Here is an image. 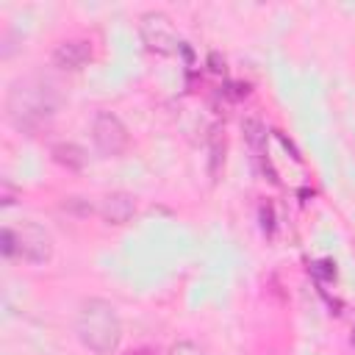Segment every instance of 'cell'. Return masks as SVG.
Listing matches in <instances>:
<instances>
[{"mask_svg":"<svg viewBox=\"0 0 355 355\" xmlns=\"http://www.w3.org/2000/svg\"><path fill=\"white\" fill-rule=\"evenodd\" d=\"M352 347H355V330H352Z\"/></svg>","mask_w":355,"mask_h":355,"instance_id":"13","label":"cell"},{"mask_svg":"<svg viewBox=\"0 0 355 355\" xmlns=\"http://www.w3.org/2000/svg\"><path fill=\"white\" fill-rule=\"evenodd\" d=\"M50 155H53L55 164H61V166H67V169H80V166L86 164V153H83V147H78L75 141H58V144H53Z\"/></svg>","mask_w":355,"mask_h":355,"instance_id":"8","label":"cell"},{"mask_svg":"<svg viewBox=\"0 0 355 355\" xmlns=\"http://www.w3.org/2000/svg\"><path fill=\"white\" fill-rule=\"evenodd\" d=\"M97 211H100V216H103L108 225H125V222H130V216L136 214V200H133V194H128V191H111V194H105V197L100 200Z\"/></svg>","mask_w":355,"mask_h":355,"instance_id":"6","label":"cell"},{"mask_svg":"<svg viewBox=\"0 0 355 355\" xmlns=\"http://www.w3.org/2000/svg\"><path fill=\"white\" fill-rule=\"evenodd\" d=\"M75 333L86 349L94 355H114L122 338V324L116 316V308L105 300H86L75 319Z\"/></svg>","mask_w":355,"mask_h":355,"instance_id":"1","label":"cell"},{"mask_svg":"<svg viewBox=\"0 0 355 355\" xmlns=\"http://www.w3.org/2000/svg\"><path fill=\"white\" fill-rule=\"evenodd\" d=\"M241 130H244V139H247V144H250V150L258 155V158H263V141H266V128L258 122V119H244L241 122Z\"/></svg>","mask_w":355,"mask_h":355,"instance_id":"9","label":"cell"},{"mask_svg":"<svg viewBox=\"0 0 355 355\" xmlns=\"http://www.w3.org/2000/svg\"><path fill=\"white\" fill-rule=\"evenodd\" d=\"M55 103H53V92L47 89V83H31V80H19L11 92H8V116L17 128H36L42 119H47L53 114Z\"/></svg>","mask_w":355,"mask_h":355,"instance_id":"2","label":"cell"},{"mask_svg":"<svg viewBox=\"0 0 355 355\" xmlns=\"http://www.w3.org/2000/svg\"><path fill=\"white\" fill-rule=\"evenodd\" d=\"M139 36L147 44V50L158 53V55H169L180 47L178 33L172 28V19L164 11H147L139 17Z\"/></svg>","mask_w":355,"mask_h":355,"instance_id":"4","label":"cell"},{"mask_svg":"<svg viewBox=\"0 0 355 355\" xmlns=\"http://www.w3.org/2000/svg\"><path fill=\"white\" fill-rule=\"evenodd\" d=\"M92 58V47L83 39H64L53 50V64L61 69H80Z\"/></svg>","mask_w":355,"mask_h":355,"instance_id":"7","label":"cell"},{"mask_svg":"<svg viewBox=\"0 0 355 355\" xmlns=\"http://www.w3.org/2000/svg\"><path fill=\"white\" fill-rule=\"evenodd\" d=\"M3 255H17L28 263H47L53 258V239L36 222H22L3 230Z\"/></svg>","mask_w":355,"mask_h":355,"instance_id":"3","label":"cell"},{"mask_svg":"<svg viewBox=\"0 0 355 355\" xmlns=\"http://www.w3.org/2000/svg\"><path fill=\"white\" fill-rule=\"evenodd\" d=\"M169 355H208V352L194 341H178V344H172Z\"/></svg>","mask_w":355,"mask_h":355,"instance_id":"10","label":"cell"},{"mask_svg":"<svg viewBox=\"0 0 355 355\" xmlns=\"http://www.w3.org/2000/svg\"><path fill=\"white\" fill-rule=\"evenodd\" d=\"M14 202V189L8 186V180H3V205H11Z\"/></svg>","mask_w":355,"mask_h":355,"instance_id":"11","label":"cell"},{"mask_svg":"<svg viewBox=\"0 0 355 355\" xmlns=\"http://www.w3.org/2000/svg\"><path fill=\"white\" fill-rule=\"evenodd\" d=\"M92 141L103 155H122L128 147V128L111 111H100L92 119Z\"/></svg>","mask_w":355,"mask_h":355,"instance_id":"5","label":"cell"},{"mask_svg":"<svg viewBox=\"0 0 355 355\" xmlns=\"http://www.w3.org/2000/svg\"><path fill=\"white\" fill-rule=\"evenodd\" d=\"M261 219H263V230L272 233V211L269 208H261Z\"/></svg>","mask_w":355,"mask_h":355,"instance_id":"12","label":"cell"}]
</instances>
